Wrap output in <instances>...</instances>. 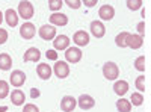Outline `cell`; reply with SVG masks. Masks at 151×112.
I'll return each mask as SVG.
<instances>
[{
  "instance_id": "obj_1",
  "label": "cell",
  "mask_w": 151,
  "mask_h": 112,
  "mask_svg": "<svg viewBox=\"0 0 151 112\" xmlns=\"http://www.w3.org/2000/svg\"><path fill=\"white\" fill-rule=\"evenodd\" d=\"M35 14V9L33 5L30 2H20L18 3V17H21L23 20H30Z\"/></svg>"
},
{
  "instance_id": "obj_2",
  "label": "cell",
  "mask_w": 151,
  "mask_h": 112,
  "mask_svg": "<svg viewBox=\"0 0 151 112\" xmlns=\"http://www.w3.org/2000/svg\"><path fill=\"white\" fill-rule=\"evenodd\" d=\"M103 76L107 80H115L119 76V68L115 62H106L103 65Z\"/></svg>"
},
{
  "instance_id": "obj_3",
  "label": "cell",
  "mask_w": 151,
  "mask_h": 112,
  "mask_svg": "<svg viewBox=\"0 0 151 112\" xmlns=\"http://www.w3.org/2000/svg\"><path fill=\"white\" fill-rule=\"evenodd\" d=\"M38 33H40V36H41L44 41L55 40V38H56V27L52 26V24H44V26L40 27Z\"/></svg>"
},
{
  "instance_id": "obj_4",
  "label": "cell",
  "mask_w": 151,
  "mask_h": 112,
  "mask_svg": "<svg viewBox=\"0 0 151 112\" xmlns=\"http://www.w3.org/2000/svg\"><path fill=\"white\" fill-rule=\"evenodd\" d=\"M65 59L70 64H77L82 59V50L79 47H68L65 52Z\"/></svg>"
},
{
  "instance_id": "obj_5",
  "label": "cell",
  "mask_w": 151,
  "mask_h": 112,
  "mask_svg": "<svg viewBox=\"0 0 151 112\" xmlns=\"http://www.w3.org/2000/svg\"><path fill=\"white\" fill-rule=\"evenodd\" d=\"M53 71L59 79H65L70 74V67H68V64L65 61H56V64L53 67Z\"/></svg>"
},
{
  "instance_id": "obj_6",
  "label": "cell",
  "mask_w": 151,
  "mask_h": 112,
  "mask_svg": "<svg viewBox=\"0 0 151 112\" xmlns=\"http://www.w3.org/2000/svg\"><path fill=\"white\" fill-rule=\"evenodd\" d=\"M9 82L12 86H15V88H20V86L24 85V82H26V74H24V71L21 70H14L9 77Z\"/></svg>"
},
{
  "instance_id": "obj_7",
  "label": "cell",
  "mask_w": 151,
  "mask_h": 112,
  "mask_svg": "<svg viewBox=\"0 0 151 112\" xmlns=\"http://www.w3.org/2000/svg\"><path fill=\"white\" fill-rule=\"evenodd\" d=\"M76 106H77V100H76L73 95L62 97V100H60V109H62V112H73L76 109Z\"/></svg>"
},
{
  "instance_id": "obj_8",
  "label": "cell",
  "mask_w": 151,
  "mask_h": 112,
  "mask_svg": "<svg viewBox=\"0 0 151 112\" xmlns=\"http://www.w3.org/2000/svg\"><path fill=\"white\" fill-rule=\"evenodd\" d=\"M142 44H144V38H142L141 35H134V33L132 35V33H129L127 40H125V46L130 47V48H133V50H137V48H141Z\"/></svg>"
},
{
  "instance_id": "obj_9",
  "label": "cell",
  "mask_w": 151,
  "mask_h": 112,
  "mask_svg": "<svg viewBox=\"0 0 151 112\" xmlns=\"http://www.w3.org/2000/svg\"><path fill=\"white\" fill-rule=\"evenodd\" d=\"M35 33H36V29H35V26L32 23H24L23 26L20 27V35H21V38L23 40H32L33 36H35Z\"/></svg>"
},
{
  "instance_id": "obj_10",
  "label": "cell",
  "mask_w": 151,
  "mask_h": 112,
  "mask_svg": "<svg viewBox=\"0 0 151 112\" xmlns=\"http://www.w3.org/2000/svg\"><path fill=\"white\" fill-rule=\"evenodd\" d=\"M98 15H100V18H101V20L109 21V20H112L113 17H115V8H113L112 5H103V6H100Z\"/></svg>"
},
{
  "instance_id": "obj_11",
  "label": "cell",
  "mask_w": 151,
  "mask_h": 112,
  "mask_svg": "<svg viewBox=\"0 0 151 112\" xmlns=\"http://www.w3.org/2000/svg\"><path fill=\"white\" fill-rule=\"evenodd\" d=\"M73 41L79 47H85V46L89 44V33L85 32V30H77L74 33V36H73Z\"/></svg>"
},
{
  "instance_id": "obj_12",
  "label": "cell",
  "mask_w": 151,
  "mask_h": 112,
  "mask_svg": "<svg viewBox=\"0 0 151 112\" xmlns=\"http://www.w3.org/2000/svg\"><path fill=\"white\" fill-rule=\"evenodd\" d=\"M77 105L82 111H88V109H91L94 108L95 105V100L91 97V95H88V94H82L79 98H77Z\"/></svg>"
},
{
  "instance_id": "obj_13",
  "label": "cell",
  "mask_w": 151,
  "mask_h": 112,
  "mask_svg": "<svg viewBox=\"0 0 151 112\" xmlns=\"http://www.w3.org/2000/svg\"><path fill=\"white\" fill-rule=\"evenodd\" d=\"M53 46H55V50H67L70 47V38L67 35H58L53 40Z\"/></svg>"
},
{
  "instance_id": "obj_14",
  "label": "cell",
  "mask_w": 151,
  "mask_h": 112,
  "mask_svg": "<svg viewBox=\"0 0 151 112\" xmlns=\"http://www.w3.org/2000/svg\"><path fill=\"white\" fill-rule=\"evenodd\" d=\"M91 33L95 36V38H103L104 33H106V27H104V24L101 21H97L94 20L91 23Z\"/></svg>"
},
{
  "instance_id": "obj_15",
  "label": "cell",
  "mask_w": 151,
  "mask_h": 112,
  "mask_svg": "<svg viewBox=\"0 0 151 112\" xmlns=\"http://www.w3.org/2000/svg\"><path fill=\"white\" fill-rule=\"evenodd\" d=\"M50 23H52V26H67L68 24V17L65 14L55 12V14L50 15Z\"/></svg>"
},
{
  "instance_id": "obj_16",
  "label": "cell",
  "mask_w": 151,
  "mask_h": 112,
  "mask_svg": "<svg viewBox=\"0 0 151 112\" xmlns=\"http://www.w3.org/2000/svg\"><path fill=\"white\" fill-rule=\"evenodd\" d=\"M36 73L42 80H48L50 77H52V67H50L48 64H38Z\"/></svg>"
},
{
  "instance_id": "obj_17",
  "label": "cell",
  "mask_w": 151,
  "mask_h": 112,
  "mask_svg": "<svg viewBox=\"0 0 151 112\" xmlns=\"http://www.w3.org/2000/svg\"><path fill=\"white\" fill-rule=\"evenodd\" d=\"M24 62H38L41 59V52L36 47H30L29 50L24 53Z\"/></svg>"
},
{
  "instance_id": "obj_18",
  "label": "cell",
  "mask_w": 151,
  "mask_h": 112,
  "mask_svg": "<svg viewBox=\"0 0 151 112\" xmlns=\"http://www.w3.org/2000/svg\"><path fill=\"white\" fill-rule=\"evenodd\" d=\"M24 100H26V97H24V92L21 90H14L11 92V102L12 105H15V106H21L24 105Z\"/></svg>"
},
{
  "instance_id": "obj_19",
  "label": "cell",
  "mask_w": 151,
  "mask_h": 112,
  "mask_svg": "<svg viewBox=\"0 0 151 112\" xmlns=\"http://www.w3.org/2000/svg\"><path fill=\"white\" fill-rule=\"evenodd\" d=\"M5 18H6V23H8L9 27H15L18 24V14L14 9H11V8L5 12Z\"/></svg>"
},
{
  "instance_id": "obj_20",
  "label": "cell",
  "mask_w": 151,
  "mask_h": 112,
  "mask_svg": "<svg viewBox=\"0 0 151 112\" xmlns=\"http://www.w3.org/2000/svg\"><path fill=\"white\" fill-rule=\"evenodd\" d=\"M113 91H115L116 95L122 97L125 92L129 91V82L127 80H116L115 85H113Z\"/></svg>"
},
{
  "instance_id": "obj_21",
  "label": "cell",
  "mask_w": 151,
  "mask_h": 112,
  "mask_svg": "<svg viewBox=\"0 0 151 112\" xmlns=\"http://www.w3.org/2000/svg\"><path fill=\"white\" fill-rule=\"evenodd\" d=\"M12 67V59L8 53H0V70L9 71Z\"/></svg>"
},
{
  "instance_id": "obj_22",
  "label": "cell",
  "mask_w": 151,
  "mask_h": 112,
  "mask_svg": "<svg viewBox=\"0 0 151 112\" xmlns=\"http://www.w3.org/2000/svg\"><path fill=\"white\" fill-rule=\"evenodd\" d=\"M116 109H118V112H130L132 111L130 100H125V98H119V100H116Z\"/></svg>"
},
{
  "instance_id": "obj_23",
  "label": "cell",
  "mask_w": 151,
  "mask_h": 112,
  "mask_svg": "<svg viewBox=\"0 0 151 112\" xmlns=\"http://www.w3.org/2000/svg\"><path fill=\"white\" fill-rule=\"evenodd\" d=\"M127 36H129V32H121V33H118L116 38H115V44H116L119 48L127 47V46H125V40H127Z\"/></svg>"
},
{
  "instance_id": "obj_24",
  "label": "cell",
  "mask_w": 151,
  "mask_h": 112,
  "mask_svg": "<svg viewBox=\"0 0 151 112\" xmlns=\"http://www.w3.org/2000/svg\"><path fill=\"white\" fill-rule=\"evenodd\" d=\"M130 103L132 106H141L144 103V95L141 92H133L130 97Z\"/></svg>"
},
{
  "instance_id": "obj_25",
  "label": "cell",
  "mask_w": 151,
  "mask_h": 112,
  "mask_svg": "<svg viewBox=\"0 0 151 112\" xmlns=\"http://www.w3.org/2000/svg\"><path fill=\"white\" fill-rule=\"evenodd\" d=\"M9 95V83L6 80H0V100Z\"/></svg>"
},
{
  "instance_id": "obj_26",
  "label": "cell",
  "mask_w": 151,
  "mask_h": 112,
  "mask_svg": "<svg viewBox=\"0 0 151 112\" xmlns=\"http://www.w3.org/2000/svg\"><path fill=\"white\" fill-rule=\"evenodd\" d=\"M142 0H127V8L130 11H137L142 8Z\"/></svg>"
},
{
  "instance_id": "obj_27",
  "label": "cell",
  "mask_w": 151,
  "mask_h": 112,
  "mask_svg": "<svg viewBox=\"0 0 151 112\" xmlns=\"http://www.w3.org/2000/svg\"><path fill=\"white\" fill-rule=\"evenodd\" d=\"M134 68L137 71H145V56H139V58H136L134 61Z\"/></svg>"
},
{
  "instance_id": "obj_28",
  "label": "cell",
  "mask_w": 151,
  "mask_h": 112,
  "mask_svg": "<svg viewBox=\"0 0 151 112\" xmlns=\"http://www.w3.org/2000/svg\"><path fill=\"white\" fill-rule=\"evenodd\" d=\"M62 5H64V2L62 0H48V8L50 11H59L62 8Z\"/></svg>"
},
{
  "instance_id": "obj_29",
  "label": "cell",
  "mask_w": 151,
  "mask_h": 112,
  "mask_svg": "<svg viewBox=\"0 0 151 112\" xmlns=\"http://www.w3.org/2000/svg\"><path fill=\"white\" fill-rule=\"evenodd\" d=\"M136 88L139 90L141 94L145 91V76H137V79H136Z\"/></svg>"
},
{
  "instance_id": "obj_30",
  "label": "cell",
  "mask_w": 151,
  "mask_h": 112,
  "mask_svg": "<svg viewBox=\"0 0 151 112\" xmlns=\"http://www.w3.org/2000/svg\"><path fill=\"white\" fill-rule=\"evenodd\" d=\"M64 3H67L71 9H79L82 6V0H65Z\"/></svg>"
},
{
  "instance_id": "obj_31",
  "label": "cell",
  "mask_w": 151,
  "mask_h": 112,
  "mask_svg": "<svg viewBox=\"0 0 151 112\" xmlns=\"http://www.w3.org/2000/svg\"><path fill=\"white\" fill-rule=\"evenodd\" d=\"M23 112H40V108L33 103H27V105H24Z\"/></svg>"
},
{
  "instance_id": "obj_32",
  "label": "cell",
  "mask_w": 151,
  "mask_h": 112,
  "mask_svg": "<svg viewBox=\"0 0 151 112\" xmlns=\"http://www.w3.org/2000/svg\"><path fill=\"white\" fill-rule=\"evenodd\" d=\"M45 56H47L50 61H58V52H56V50H47Z\"/></svg>"
},
{
  "instance_id": "obj_33",
  "label": "cell",
  "mask_w": 151,
  "mask_h": 112,
  "mask_svg": "<svg viewBox=\"0 0 151 112\" xmlns=\"http://www.w3.org/2000/svg\"><path fill=\"white\" fill-rule=\"evenodd\" d=\"M8 41V32L0 27V44H5Z\"/></svg>"
},
{
  "instance_id": "obj_34",
  "label": "cell",
  "mask_w": 151,
  "mask_h": 112,
  "mask_svg": "<svg viewBox=\"0 0 151 112\" xmlns=\"http://www.w3.org/2000/svg\"><path fill=\"white\" fill-rule=\"evenodd\" d=\"M137 32H139L141 36L145 35V23H144V21H141L139 24H137Z\"/></svg>"
},
{
  "instance_id": "obj_35",
  "label": "cell",
  "mask_w": 151,
  "mask_h": 112,
  "mask_svg": "<svg viewBox=\"0 0 151 112\" xmlns=\"http://www.w3.org/2000/svg\"><path fill=\"white\" fill-rule=\"evenodd\" d=\"M40 95H41V92H40V90H38V88H32L30 90V97L32 98H38Z\"/></svg>"
},
{
  "instance_id": "obj_36",
  "label": "cell",
  "mask_w": 151,
  "mask_h": 112,
  "mask_svg": "<svg viewBox=\"0 0 151 112\" xmlns=\"http://www.w3.org/2000/svg\"><path fill=\"white\" fill-rule=\"evenodd\" d=\"M82 3H85V6H88V8H92V6H95L98 2H97V0H85V2H82Z\"/></svg>"
},
{
  "instance_id": "obj_37",
  "label": "cell",
  "mask_w": 151,
  "mask_h": 112,
  "mask_svg": "<svg viewBox=\"0 0 151 112\" xmlns=\"http://www.w3.org/2000/svg\"><path fill=\"white\" fill-rule=\"evenodd\" d=\"M2 21H3V12L0 11V24H2Z\"/></svg>"
},
{
  "instance_id": "obj_38",
  "label": "cell",
  "mask_w": 151,
  "mask_h": 112,
  "mask_svg": "<svg viewBox=\"0 0 151 112\" xmlns=\"http://www.w3.org/2000/svg\"><path fill=\"white\" fill-rule=\"evenodd\" d=\"M8 109V106H2V108H0V112H3V111H6Z\"/></svg>"
}]
</instances>
